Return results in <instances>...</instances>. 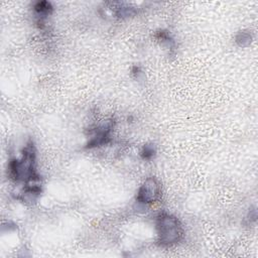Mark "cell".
<instances>
[{"mask_svg":"<svg viewBox=\"0 0 258 258\" xmlns=\"http://www.w3.org/2000/svg\"><path fill=\"white\" fill-rule=\"evenodd\" d=\"M36 151L32 141L23 148L20 158L9 162V176L14 181L24 182V192L28 196L40 192V178L36 172Z\"/></svg>","mask_w":258,"mask_h":258,"instance_id":"cell-1","label":"cell"},{"mask_svg":"<svg viewBox=\"0 0 258 258\" xmlns=\"http://www.w3.org/2000/svg\"><path fill=\"white\" fill-rule=\"evenodd\" d=\"M156 230L158 242L162 246L176 244L183 235V230L179 220L168 213H161L156 218Z\"/></svg>","mask_w":258,"mask_h":258,"instance_id":"cell-2","label":"cell"},{"mask_svg":"<svg viewBox=\"0 0 258 258\" xmlns=\"http://www.w3.org/2000/svg\"><path fill=\"white\" fill-rule=\"evenodd\" d=\"M161 186L155 177H148L140 185L136 200L141 204H151L159 199Z\"/></svg>","mask_w":258,"mask_h":258,"instance_id":"cell-3","label":"cell"},{"mask_svg":"<svg viewBox=\"0 0 258 258\" xmlns=\"http://www.w3.org/2000/svg\"><path fill=\"white\" fill-rule=\"evenodd\" d=\"M113 127H114V122L112 120L106 121L104 124L100 125L96 129L95 135L88 142L87 147L92 148V147H97V146H101L103 144L108 143L110 141V135Z\"/></svg>","mask_w":258,"mask_h":258,"instance_id":"cell-4","label":"cell"},{"mask_svg":"<svg viewBox=\"0 0 258 258\" xmlns=\"http://www.w3.org/2000/svg\"><path fill=\"white\" fill-rule=\"evenodd\" d=\"M52 5L48 1H38L34 5V11L38 17L44 18L51 14L52 12Z\"/></svg>","mask_w":258,"mask_h":258,"instance_id":"cell-5","label":"cell"},{"mask_svg":"<svg viewBox=\"0 0 258 258\" xmlns=\"http://www.w3.org/2000/svg\"><path fill=\"white\" fill-rule=\"evenodd\" d=\"M116 7V15L118 17H128L135 14V10L133 7L125 4V3H115Z\"/></svg>","mask_w":258,"mask_h":258,"instance_id":"cell-6","label":"cell"},{"mask_svg":"<svg viewBox=\"0 0 258 258\" xmlns=\"http://www.w3.org/2000/svg\"><path fill=\"white\" fill-rule=\"evenodd\" d=\"M252 40V36L250 34V32L248 31H240L237 35H236V42L240 45V46H248L250 44Z\"/></svg>","mask_w":258,"mask_h":258,"instance_id":"cell-7","label":"cell"},{"mask_svg":"<svg viewBox=\"0 0 258 258\" xmlns=\"http://www.w3.org/2000/svg\"><path fill=\"white\" fill-rule=\"evenodd\" d=\"M155 153H156V148L153 144H145L140 151L141 157L146 160H149L152 157H154Z\"/></svg>","mask_w":258,"mask_h":258,"instance_id":"cell-8","label":"cell"}]
</instances>
